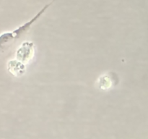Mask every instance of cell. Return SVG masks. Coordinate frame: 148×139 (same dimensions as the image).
<instances>
[{"mask_svg":"<svg viewBox=\"0 0 148 139\" xmlns=\"http://www.w3.org/2000/svg\"><path fill=\"white\" fill-rule=\"evenodd\" d=\"M53 1H54V0H53L51 2H50L49 4H48L47 5L45 6V7L39 12V13H38V14H36V17H33L32 20H30V21L27 22V23L23 25V26H20V28L16 29L14 31L11 32V33H5L1 34V36H0V49H2L5 45L10 43L11 41H14V40H16V39H17V38L20 37L24 32H25L26 30H28V28L30 27V25H31L38 18H39V17L42 14V13H43V12H45V10L49 7V6H50L51 4L53 3Z\"/></svg>","mask_w":148,"mask_h":139,"instance_id":"6da1fadb","label":"cell"},{"mask_svg":"<svg viewBox=\"0 0 148 139\" xmlns=\"http://www.w3.org/2000/svg\"><path fill=\"white\" fill-rule=\"evenodd\" d=\"M33 55V44L29 42H25L23 46L17 50V59L20 62H27L29 59H31Z\"/></svg>","mask_w":148,"mask_h":139,"instance_id":"7a4b0ae2","label":"cell"},{"mask_svg":"<svg viewBox=\"0 0 148 139\" xmlns=\"http://www.w3.org/2000/svg\"><path fill=\"white\" fill-rule=\"evenodd\" d=\"M9 69L14 75H20L25 71V67L20 62L17 63L15 61H11L9 62Z\"/></svg>","mask_w":148,"mask_h":139,"instance_id":"3957f363","label":"cell"}]
</instances>
